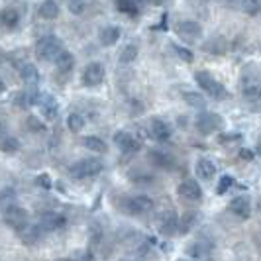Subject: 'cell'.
<instances>
[{"label":"cell","instance_id":"obj_1","mask_svg":"<svg viewBox=\"0 0 261 261\" xmlns=\"http://www.w3.org/2000/svg\"><path fill=\"white\" fill-rule=\"evenodd\" d=\"M102 169H105V163L98 157H83L69 167V175L77 181H85V179L96 177L98 173H102Z\"/></svg>","mask_w":261,"mask_h":261},{"label":"cell","instance_id":"obj_2","mask_svg":"<svg viewBox=\"0 0 261 261\" xmlns=\"http://www.w3.org/2000/svg\"><path fill=\"white\" fill-rule=\"evenodd\" d=\"M63 51V41L57 38L55 34L43 36L36 43V57L43 63H51L59 57V53Z\"/></svg>","mask_w":261,"mask_h":261},{"label":"cell","instance_id":"obj_3","mask_svg":"<svg viewBox=\"0 0 261 261\" xmlns=\"http://www.w3.org/2000/svg\"><path fill=\"white\" fill-rule=\"evenodd\" d=\"M195 83L198 85L200 91L206 92L210 98H214V100H224L228 96V91L224 89L222 83L214 77V75H210L208 71H196Z\"/></svg>","mask_w":261,"mask_h":261},{"label":"cell","instance_id":"obj_4","mask_svg":"<svg viewBox=\"0 0 261 261\" xmlns=\"http://www.w3.org/2000/svg\"><path fill=\"white\" fill-rule=\"evenodd\" d=\"M155 206L153 198L147 195H136V196H126L120 202V208L124 210L128 216H144L147 212H151Z\"/></svg>","mask_w":261,"mask_h":261},{"label":"cell","instance_id":"obj_5","mask_svg":"<svg viewBox=\"0 0 261 261\" xmlns=\"http://www.w3.org/2000/svg\"><path fill=\"white\" fill-rule=\"evenodd\" d=\"M105 79H106V69L100 61H91L89 65L83 69V73H81V83L87 89L100 87L105 83Z\"/></svg>","mask_w":261,"mask_h":261},{"label":"cell","instance_id":"obj_6","mask_svg":"<svg viewBox=\"0 0 261 261\" xmlns=\"http://www.w3.org/2000/svg\"><path fill=\"white\" fill-rule=\"evenodd\" d=\"M175 34L185 43H196L202 38V26L195 20H179L175 24Z\"/></svg>","mask_w":261,"mask_h":261},{"label":"cell","instance_id":"obj_7","mask_svg":"<svg viewBox=\"0 0 261 261\" xmlns=\"http://www.w3.org/2000/svg\"><path fill=\"white\" fill-rule=\"evenodd\" d=\"M195 126L200 134L208 136V134H214V132L222 130L224 120H222V116L216 114V112H200L195 120Z\"/></svg>","mask_w":261,"mask_h":261},{"label":"cell","instance_id":"obj_8","mask_svg":"<svg viewBox=\"0 0 261 261\" xmlns=\"http://www.w3.org/2000/svg\"><path fill=\"white\" fill-rule=\"evenodd\" d=\"M2 218H4L6 226H10L16 234H18V232H22L28 224H30L28 210L22 208V206H18V204H16V206H12V208L4 210V212H2Z\"/></svg>","mask_w":261,"mask_h":261},{"label":"cell","instance_id":"obj_9","mask_svg":"<svg viewBox=\"0 0 261 261\" xmlns=\"http://www.w3.org/2000/svg\"><path fill=\"white\" fill-rule=\"evenodd\" d=\"M114 144H116L118 149H120L122 153H126V155L136 153V151L142 147V142H140L134 134H130V132H126V130H120L114 134Z\"/></svg>","mask_w":261,"mask_h":261},{"label":"cell","instance_id":"obj_10","mask_svg":"<svg viewBox=\"0 0 261 261\" xmlns=\"http://www.w3.org/2000/svg\"><path fill=\"white\" fill-rule=\"evenodd\" d=\"M147 132H149V136L155 142H167L171 136H173L171 124L165 122V120H161V118H151L149 124H147Z\"/></svg>","mask_w":261,"mask_h":261},{"label":"cell","instance_id":"obj_11","mask_svg":"<svg viewBox=\"0 0 261 261\" xmlns=\"http://www.w3.org/2000/svg\"><path fill=\"white\" fill-rule=\"evenodd\" d=\"M157 228H159V234L161 236H175L179 232V216L173 212V210H165L161 212L159 220H157Z\"/></svg>","mask_w":261,"mask_h":261},{"label":"cell","instance_id":"obj_12","mask_svg":"<svg viewBox=\"0 0 261 261\" xmlns=\"http://www.w3.org/2000/svg\"><path fill=\"white\" fill-rule=\"evenodd\" d=\"M177 195L187 202H200L202 200V189L193 179H185L183 183H179V187H177Z\"/></svg>","mask_w":261,"mask_h":261},{"label":"cell","instance_id":"obj_13","mask_svg":"<svg viewBox=\"0 0 261 261\" xmlns=\"http://www.w3.org/2000/svg\"><path fill=\"white\" fill-rule=\"evenodd\" d=\"M43 234H45V230H43L41 224H28L22 232H18V238H20V242L24 246L34 248V246H38L39 242L43 240Z\"/></svg>","mask_w":261,"mask_h":261},{"label":"cell","instance_id":"obj_14","mask_svg":"<svg viewBox=\"0 0 261 261\" xmlns=\"http://www.w3.org/2000/svg\"><path fill=\"white\" fill-rule=\"evenodd\" d=\"M230 212L234 214L236 218H240V220H248L249 216H251V200H249V196L246 195H240V196H234L232 200H230Z\"/></svg>","mask_w":261,"mask_h":261},{"label":"cell","instance_id":"obj_15","mask_svg":"<svg viewBox=\"0 0 261 261\" xmlns=\"http://www.w3.org/2000/svg\"><path fill=\"white\" fill-rule=\"evenodd\" d=\"M22 22V16L20 10L16 6H6L0 10V24L6 28V30H16Z\"/></svg>","mask_w":261,"mask_h":261},{"label":"cell","instance_id":"obj_16","mask_svg":"<svg viewBox=\"0 0 261 261\" xmlns=\"http://www.w3.org/2000/svg\"><path fill=\"white\" fill-rule=\"evenodd\" d=\"M67 224V218L61 212H47L43 218H41V226L45 232H59L63 230Z\"/></svg>","mask_w":261,"mask_h":261},{"label":"cell","instance_id":"obj_17","mask_svg":"<svg viewBox=\"0 0 261 261\" xmlns=\"http://www.w3.org/2000/svg\"><path fill=\"white\" fill-rule=\"evenodd\" d=\"M39 110H41V116L45 118V120H55L57 114H59V105H57V100L49 96V94H41L39 96Z\"/></svg>","mask_w":261,"mask_h":261},{"label":"cell","instance_id":"obj_18","mask_svg":"<svg viewBox=\"0 0 261 261\" xmlns=\"http://www.w3.org/2000/svg\"><path fill=\"white\" fill-rule=\"evenodd\" d=\"M210 253H212V246L206 244V242H193V244L187 248V255L193 261L210 259Z\"/></svg>","mask_w":261,"mask_h":261},{"label":"cell","instance_id":"obj_19","mask_svg":"<svg viewBox=\"0 0 261 261\" xmlns=\"http://www.w3.org/2000/svg\"><path fill=\"white\" fill-rule=\"evenodd\" d=\"M195 171L198 179H202V181H212L214 175H216V165H214V161H210L208 157H200V159H196Z\"/></svg>","mask_w":261,"mask_h":261},{"label":"cell","instance_id":"obj_20","mask_svg":"<svg viewBox=\"0 0 261 261\" xmlns=\"http://www.w3.org/2000/svg\"><path fill=\"white\" fill-rule=\"evenodd\" d=\"M53 63H55V67H57V73H59V75H71V71L75 69L77 59H75V55H73L71 51L63 49V51L59 53V57H57Z\"/></svg>","mask_w":261,"mask_h":261},{"label":"cell","instance_id":"obj_21","mask_svg":"<svg viewBox=\"0 0 261 261\" xmlns=\"http://www.w3.org/2000/svg\"><path fill=\"white\" fill-rule=\"evenodd\" d=\"M120 36H122V30H120L118 26H106L100 30L98 41H100L102 47H112V45H116L118 43Z\"/></svg>","mask_w":261,"mask_h":261},{"label":"cell","instance_id":"obj_22","mask_svg":"<svg viewBox=\"0 0 261 261\" xmlns=\"http://www.w3.org/2000/svg\"><path fill=\"white\" fill-rule=\"evenodd\" d=\"M149 159H151V163H153V165L163 167V169H173V167H175V159H173L167 151L153 149V151H149Z\"/></svg>","mask_w":261,"mask_h":261},{"label":"cell","instance_id":"obj_23","mask_svg":"<svg viewBox=\"0 0 261 261\" xmlns=\"http://www.w3.org/2000/svg\"><path fill=\"white\" fill-rule=\"evenodd\" d=\"M196 224H198V212H195V210L183 212V216L179 218V234H189Z\"/></svg>","mask_w":261,"mask_h":261},{"label":"cell","instance_id":"obj_24","mask_svg":"<svg viewBox=\"0 0 261 261\" xmlns=\"http://www.w3.org/2000/svg\"><path fill=\"white\" fill-rule=\"evenodd\" d=\"M16 204H18V195H16V191H14L12 187L0 189V210L4 212V210L12 208Z\"/></svg>","mask_w":261,"mask_h":261},{"label":"cell","instance_id":"obj_25","mask_svg":"<svg viewBox=\"0 0 261 261\" xmlns=\"http://www.w3.org/2000/svg\"><path fill=\"white\" fill-rule=\"evenodd\" d=\"M138 53H140L138 43H126V45L122 47L120 55H118V61H120L122 65H130V63H134V61L138 59Z\"/></svg>","mask_w":261,"mask_h":261},{"label":"cell","instance_id":"obj_26","mask_svg":"<svg viewBox=\"0 0 261 261\" xmlns=\"http://www.w3.org/2000/svg\"><path fill=\"white\" fill-rule=\"evenodd\" d=\"M39 16L43 20H55V18H59V4H57V0H43L39 4Z\"/></svg>","mask_w":261,"mask_h":261},{"label":"cell","instance_id":"obj_27","mask_svg":"<svg viewBox=\"0 0 261 261\" xmlns=\"http://www.w3.org/2000/svg\"><path fill=\"white\" fill-rule=\"evenodd\" d=\"M83 145L89 151H94V153H106L108 151V144H106L102 138H98V136H87V138H83Z\"/></svg>","mask_w":261,"mask_h":261},{"label":"cell","instance_id":"obj_28","mask_svg":"<svg viewBox=\"0 0 261 261\" xmlns=\"http://www.w3.org/2000/svg\"><path fill=\"white\" fill-rule=\"evenodd\" d=\"M20 77H22V81L26 83L30 89H34V87H36V85L39 83L38 69L32 65V63H26V65L20 69Z\"/></svg>","mask_w":261,"mask_h":261},{"label":"cell","instance_id":"obj_29","mask_svg":"<svg viewBox=\"0 0 261 261\" xmlns=\"http://www.w3.org/2000/svg\"><path fill=\"white\" fill-rule=\"evenodd\" d=\"M85 126H87V120H85V116L81 112H71L67 116V128H69V132L81 134V132L85 130Z\"/></svg>","mask_w":261,"mask_h":261},{"label":"cell","instance_id":"obj_30","mask_svg":"<svg viewBox=\"0 0 261 261\" xmlns=\"http://www.w3.org/2000/svg\"><path fill=\"white\" fill-rule=\"evenodd\" d=\"M20 151V142L14 138V136H4L2 140H0V153H4V155H14V153H18Z\"/></svg>","mask_w":261,"mask_h":261},{"label":"cell","instance_id":"obj_31","mask_svg":"<svg viewBox=\"0 0 261 261\" xmlns=\"http://www.w3.org/2000/svg\"><path fill=\"white\" fill-rule=\"evenodd\" d=\"M183 100L189 106H193V108H204V105H206L204 96H202V94H198V92H195V91H185Z\"/></svg>","mask_w":261,"mask_h":261},{"label":"cell","instance_id":"obj_32","mask_svg":"<svg viewBox=\"0 0 261 261\" xmlns=\"http://www.w3.org/2000/svg\"><path fill=\"white\" fill-rule=\"evenodd\" d=\"M240 6L248 16H257L261 12V0H240Z\"/></svg>","mask_w":261,"mask_h":261},{"label":"cell","instance_id":"obj_33","mask_svg":"<svg viewBox=\"0 0 261 261\" xmlns=\"http://www.w3.org/2000/svg\"><path fill=\"white\" fill-rule=\"evenodd\" d=\"M116 8L120 12L132 16V14L138 12V2L136 0H116Z\"/></svg>","mask_w":261,"mask_h":261},{"label":"cell","instance_id":"obj_34","mask_svg":"<svg viewBox=\"0 0 261 261\" xmlns=\"http://www.w3.org/2000/svg\"><path fill=\"white\" fill-rule=\"evenodd\" d=\"M67 8L69 12L75 14V16H81L87 10V0H67Z\"/></svg>","mask_w":261,"mask_h":261},{"label":"cell","instance_id":"obj_35","mask_svg":"<svg viewBox=\"0 0 261 261\" xmlns=\"http://www.w3.org/2000/svg\"><path fill=\"white\" fill-rule=\"evenodd\" d=\"M234 185V179L230 177V175H224L220 177V181H218V187H216V193L218 195H226L228 191H230V187Z\"/></svg>","mask_w":261,"mask_h":261},{"label":"cell","instance_id":"obj_36","mask_svg":"<svg viewBox=\"0 0 261 261\" xmlns=\"http://www.w3.org/2000/svg\"><path fill=\"white\" fill-rule=\"evenodd\" d=\"M130 179L136 185H151L153 183V177H151V175H147V173H132Z\"/></svg>","mask_w":261,"mask_h":261},{"label":"cell","instance_id":"obj_37","mask_svg":"<svg viewBox=\"0 0 261 261\" xmlns=\"http://www.w3.org/2000/svg\"><path fill=\"white\" fill-rule=\"evenodd\" d=\"M173 47H175V51H177V55H179V57L183 59L185 63H191V61L195 59V55H193V53L189 51V49H185V47H181V45H173Z\"/></svg>","mask_w":261,"mask_h":261},{"label":"cell","instance_id":"obj_38","mask_svg":"<svg viewBox=\"0 0 261 261\" xmlns=\"http://www.w3.org/2000/svg\"><path fill=\"white\" fill-rule=\"evenodd\" d=\"M28 126H30V130L32 132H45V126H43L36 116L28 118Z\"/></svg>","mask_w":261,"mask_h":261},{"label":"cell","instance_id":"obj_39","mask_svg":"<svg viewBox=\"0 0 261 261\" xmlns=\"http://www.w3.org/2000/svg\"><path fill=\"white\" fill-rule=\"evenodd\" d=\"M73 261H96V257H94V253L91 249H85V251H79L77 255L73 257Z\"/></svg>","mask_w":261,"mask_h":261},{"label":"cell","instance_id":"obj_40","mask_svg":"<svg viewBox=\"0 0 261 261\" xmlns=\"http://www.w3.org/2000/svg\"><path fill=\"white\" fill-rule=\"evenodd\" d=\"M36 185H39L41 189H51V179H49V175H45V173H41L36 177Z\"/></svg>","mask_w":261,"mask_h":261},{"label":"cell","instance_id":"obj_41","mask_svg":"<svg viewBox=\"0 0 261 261\" xmlns=\"http://www.w3.org/2000/svg\"><path fill=\"white\" fill-rule=\"evenodd\" d=\"M6 136V124H4V120L0 118V140Z\"/></svg>","mask_w":261,"mask_h":261},{"label":"cell","instance_id":"obj_42","mask_svg":"<svg viewBox=\"0 0 261 261\" xmlns=\"http://www.w3.org/2000/svg\"><path fill=\"white\" fill-rule=\"evenodd\" d=\"M6 92V83H4V79L0 77V94H4Z\"/></svg>","mask_w":261,"mask_h":261},{"label":"cell","instance_id":"obj_43","mask_svg":"<svg viewBox=\"0 0 261 261\" xmlns=\"http://www.w3.org/2000/svg\"><path fill=\"white\" fill-rule=\"evenodd\" d=\"M147 2H151V4H163V2H167V0H147Z\"/></svg>","mask_w":261,"mask_h":261},{"label":"cell","instance_id":"obj_44","mask_svg":"<svg viewBox=\"0 0 261 261\" xmlns=\"http://www.w3.org/2000/svg\"><path fill=\"white\" fill-rule=\"evenodd\" d=\"M257 100H259V105H261V87H259V92H257V96H255Z\"/></svg>","mask_w":261,"mask_h":261},{"label":"cell","instance_id":"obj_45","mask_svg":"<svg viewBox=\"0 0 261 261\" xmlns=\"http://www.w3.org/2000/svg\"><path fill=\"white\" fill-rule=\"evenodd\" d=\"M122 261H138V259H122Z\"/></svg>","mask_w":261,"mask_h":261},{"label":"cell","instance_id":"obj_46","mask_svg":"<svg viewBox=\"0 0 261 261\" xmlns=\"http://www.w3.org/2000/svg\"><path fill=\"white\" fill-rule=\"evenodd\" d=\"M179 261H193V259H179Z\"/></svg>","mask_w":261,"mask_h":261},{"label":"cell","instance_id":"obj_47","mask_svg":"<svg viewBox=\"0 0 261 261\" xmlns=\"http://www.w3.org/2000/svg\"><path fill=\"white\" fill-rule=\"evenodd\" d=\"M61 261H73V259H61Z\"/></svg>","mask_w":261,"mask_h":261}]
</instances>
